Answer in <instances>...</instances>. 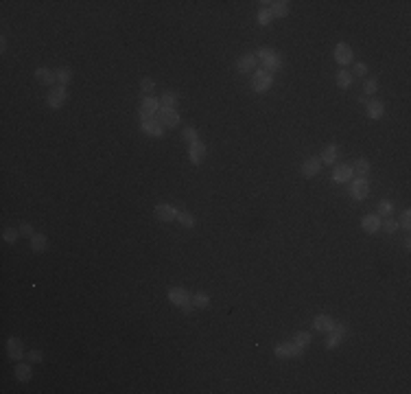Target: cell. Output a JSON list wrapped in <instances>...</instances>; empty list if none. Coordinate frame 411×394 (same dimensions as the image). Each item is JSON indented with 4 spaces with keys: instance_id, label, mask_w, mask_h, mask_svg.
Instances as JSON below:
<instances>
[{
    "instance_id": "e0dca14e",
    "label": "cell",
    "mask_w": 411,
    "mask_h": 394,
    "mask_svg": "<svg viewBox=\"0 0 411 394\" xmlns=\"http://www.w3.org/2000/svg\"><path fill=\"white\" fill-rule=\"evenodd\" d=\"M263 7H269L271 16L274 18H287L289 16V3L287 0H276V3H269V0H265V3H261Z\"/></svg>"
},
{
    "instance_id": "d6a6232c",
    "label": "cell",
    "mask_w": 411,
    "mask_h": 394,
    "mask_svg": "<svg viewBox=\"0 0 411 394\" xmlns=\"http://www.w3.org/2000/svg\"><path fill=\"white\" fill-rule=\"evenodd\" d=\"M160 108H171V110H177V94L175 92H164L160 96Z\"/></svg>"
},
{
    "instance_id": "8992f818",
    "label": "cell",
    "mask_w": 411,
    "mask_h": 394,
    "mask_svg": "<svg viewBox=\"0 0 411 394\" xmlns=\"http://www.w3.org/2000/svg\"><path fill=\"white\" fill-rule=\"evenodd\" d=\"M350 195L356 202H363L370 195V180L368 177H352L350 180Z\"/></svg>"
},
{
    "instance_id": "f6af8a7d",
    "label": "cell",
    "mask_w": 411,
    "mask_h": 394,
    "mask_svg": "<svg viewBox=\"0 0 411 394\" xmlns=\"http://www.w3.org/2000/svg\"><path fill=\"white\" fill-rule=\"evenodd\" d=\"M402 248H405V250H409V248H411V239H409V236H407L405 241H402Z\"/></svg>"
},
{
    "instance_id": "e575fe53",
    "label": "cell",
    "mask_w": 411,
    "mask_h": 394,
    "mask_svg": "<svg viewBox=\"0 0 411 394\" xmlns=\"http://www.w3.org/2000/svg\"><path fill=\"white\" fill-rule=\"evenodd\" d=\"M20 236H22V234H20L18 228H5V230H3V241L9 243V245H13V243L20 239Z\"/></svg>"
},
{
    "instance_id": "f546056e",
    "label": "cell",
    "mask_w": 411,
    "mask_h": 394,
    "mask_svg": "<svg viewBox=\"0 0 411 394\" xmlns=\"http://www.w3.org/2000/svg\"><path fill=\"white\" fill-rule=\"evenodd\" d=\"M55 77H57V83H59V85H66V88H68V83L72 81V70L66 68V66H62V68L55 70Z\"/></svg>"
},
{
    "instance_id": "5bb4252c",
    "label": "cell",
    "mask_w": 411,
    "mask_h": 394,
    "mask_svg": "<svg viewBox=\"0 0 411 394\" xmlns=\"http://www.w3.org/2000/svg\"><path fill=\"white\" fill-rule=\"evenodd\" d=\"M206 154H208V147H206V142L197 140L193 144H188V158L193 164H201V160L206 158Z\"/></svg>"
},
{
    "instance_id": "836d02e7",
    "label": "cell",
    "mask_w": 411,
    "mask_h": 394,
    "mask_svg": "<svg viewBox=\"0 0 411 394\" xmlns=\"http://www.w3.org/2000/svg\"><path fill=\"white\" fill-rule=\"evenodd\" d=\"M376 210H379L381 217H392L394 215V202L392 200H381L379 206H376Z\"/></svg>"
},
{
    "instance_id": "277c9868",
    "label": "cell",
    "mask_w": 411,
    "mask_h": 394,
    "mask_svg": "<svg viewBox=\"0 0 411 394\" xmlns=\"http://www.w3.org/2000/svg\"><path fill=\"white\" fill-rule=\"evenodd\" d=\"M271 85H274V75L267 70H254V75H251V90L258 92V94H263V92H267Z\"/></svg>"
},
{
    "instance_id": "484cf974",
    "label": "cell",
    "mask_w": 411,
    "mask_h": 394,
    "mask_svg": "<svg viewBox=\"0 0 411 394\" xmlns=\"http://www.w3.org/2000/svg\"><path fill=\"white\" fill-rule=\"evenodd\" d=\"M370 160L368 158H359V160L354 162V167H352V173H354V177H368L370 175Z\"/></svg>"
},
{
    "instance_id": "d4e9b609",
    "label": "cell",
    "mask_w": 411,
    "mask_h": 394,
    "mask_svg": "<svg viewBox=\"0 0 411 394\" xmlns=\"http://www.w3.org/2000/svg\"><path fill=\"white\" fill-rule=\"evenodd\" d=\"M13 377H16L18 381H22V383H26V381L33 379V368H31V361L29 364H18L16 370H13Z\"/></svg>"
},
{
    "instance_id": "3957f363",
    "label": "cell",
    "mask_w": 411,
    "mask_h": 394,
    "mask_svg": "<svg viewBox=\"0 0 411 394\" xmlns=\"http://www.w3.org/2000/svg\"><path fill=\"white\" fill-rule=\"evenodd\" d=\"M348 333H350V328H348L346 324H341V322H335V326L326 333L328 337H326V341H324V346H326L328 351H333V348H337L343 339L348 337Z\"/></svg>"
},
{
    "instance_id": "44dd1931",
    "label": "cell",
    "mask_w": 411,
    "mask_h": 394,
    "mask_svg": "<svg viewBox=\"0 0 411 394\" xmlns=\"http://www.w3.org/2000/svg\"><path fill=\"white\" fill-rule=\"evenodd\" d=\"M361 228H363V232H368V234H376L381 230V217L379 215H366L361 219Z\"/></svg>"
},
{
    "instance_id": "b9f144b4",
    "label": "cell",
    "mask_w": 411,
    "mask_h": 394,
    "mask_svg": "<svg viewBox=\"0 0 411 394\" xmlns=\"http://www.w3.org/2000/svg\"><path fill=\"white\" fill-rule=\"evenodd\" d=\"M368 75V64H363V62H356L354 64V70H352V77H366Z\"/></svg>"
},
{
    "instance_id": "f1b7e54d",
    "label": "cell",
    "mask_w": 411,
    "mask_h": 394,
    "mask_svg": "<svg viewBox=\"0 0 411 394\" xmlns=\"http://www.w3.org/2000/svg\"><path fill=\"white\" fill-rule=\"evenodd\" d=\"M311 341H313V337H311V333H306V331H297L293 335V344L297 348H302V351H306V348L311 346Z\"/></svg>"
},
{
    "instance_id": "7a4b0ae2",
    "label": "cell",
    "mask_w": 411,
    "mask_h": 394,
    "mask_svg": "<svg viewBox=\"0 0 411 394\" xmlns=\"http://www.w3.org/2000/svg\"><path fill=\"white\" fill-rule=\"evenodd\" d=\"M167 298L171 305H175L177 309H182L184 313H193V302H190V293L184 287H171L167 291Z\"/></svg>"
},
{
    "instance_id": "4316f807",
    "label": "cell",
    "mask_w": 411,
    "mask_h": 394,
    "mask_svg": "<svg viewBox=\"0 0 411 394\" xmlns=\"http://www.w3.org/2000/svg\"><path fill=\"white\" fill-rule=\"evenodd\" d=\"M352 81H354V77H352V72H350V70L341 68L339 72H337V88L348 90L350 85H352Z\"/></svg>"
},
{
    "instance_id": "6da1fadb",
    "label": "cell",
    "mask_w": 411,
    "mask_h": 394,
    "mask_svg": "<svg viewBox=\"0 0 411 394\" xmlns=\"http://www.w3.org/2000/svg\"><path fill=\"white\" fill-rule=\"evenodd\" d=\"M254 55H256L258 62L265 66L263 70L271 72V75H274V72H278V70H282V66H284L282 55H280V53H276L274 48H269V46H261V48H258Z\"/></svg>"
},
{
    "instance_id": "8fae6325",
    "label": "cell",
    "mask_w": 411,
    "mask_h": 394,
    "mask_svg": "<svg viewBox=\"0 0 411 394\" xmlns=\"http://www.w3.org/2000/svg\"><path fill=\"white\" fill-rule=\"evenodd\" d=\"M335 59H337V64L343 66L346 68L348 64H352L354 62V53H352V46L346 44V42H339L335 46Z\"/></svg>"
},
{
    "instance_id": "f35d334b",
    "label": "cell",
    "mask_w": 411,
    "mask_h": 394,
    "mask_svg": "<svg viewBox=\"0 0 411 394\" xmlns=\"http://www.w3.org/2000/svg\"><path fill=\"white\" fill-rule=\"evenodd\" d=\"M381 226H383V230H385L387 234H394V232H398V228H400V226H398V221H394L392 217H385V221H383Z\"/></svg>"
},
{
    "instance_id": "83f0119b",
    "label": "cell",
    "mask_w": 411,
    "mask_h": 394,
    "mask_svg": "<svg viewBox=\"0 0 411 394\" xmlns=\"http://www.w3.org/2000/svg\"><path fill=\"white\" fill-rule=\"evenodd\" d=\"M175 221H180V226H182V228H188V230H193V228H195V223H197L195 215H193V213H188V210H180V213H177V219H175Z\"/></svg>"
},
{
    "instance_id": "9a60e30c",
    "label": "cell",
    "mask_w": 411,
    "mask_h": 394,
    "mask_svg": "<svg viewBox=\"0 0 411 394\" xmlns=\"http://www.w3.org/2000/svg\"><path fill=\"white\" fill-rule=\"evenodd\" d=\"M256 64H258V59H256L254 53H245V55H241L236 59V70L238 72H254Z\"/></svg>"
},
{
    "instance_id": "5b68a950",
    "label": "cell",
    "mask_w": 411,
    "mask_h": 394,
    "mask_svg": "<svg viewBox=\"0 0 411 394\" xmlns=\"http://www.w3.org/2000/svg\"><path fill=\"white\" fill-rule=\"evenodd\" d=\"M158 110H160V98H156V96H142L140 110H138V116H140V121H147V118H156Z\"/></svg>"
},
{
    "instance_id": "d6986e66",
    "label": "cell",
    "mask_w": 411,
    "mask_h": 394,
    "mask_svg": "<svg viewBox=\"0 0 411 394\" xmlns=\"http://www.w3.org/2000/svg\"><path fill=\"white\" fill-rule=\"evenodd\" d=\"M333 326H335V320L330 318L328 313H320V315H315L313 318V328L317 333H328Z\"/></svg>"
},
{
    "instance_id": "74e56055",
    "label": "cell",
    "mask_w": 411,
    "mask_h": 394,
    "mask_svg": "<svg viewBox=\"0 0 411 394\" xmlns=\"http://www.w3.org/2000/svg\"><path fill=\"white\" fill-rule=\"evenodd\" d=\"M363 92H366V94H370V96L376 94V92H379V81H376L374 77L366 79V83H363Z\"/></svg>"
},
{
    "instance_id": "4fadbf2b",
    "label": "cell",
    "mask_w": 411,
    "mask_h": 394,
    "mask_svg": "<svg viewBox=\"0 0 411 394\" xmlns=\"http://www.w3.org/2000/svg\"><path fill=\"white\" fill-rule=\"evenodd\" d=\"M140 129H142V134L153 136V138H162L164 131H167L158 118H147V121H140Z\"/></svg>"
},
{
    "instance_id": "60d3db41",
    "label": "cell",
    "mask_w": 411,
    "mask_h": 394,
    "mask_svg": "<svg viewBox=\"0 0 411 394\" xmlns=\"http://www.w3.org/2000/svg\"><path fill=\"white\" fill-rule=\"evenodd\" d=\"M398 226H400L402 230H409V228H411V210H409V208L400 213V223H398Z\"/></svg>"
},
{
    "instance_id": "1f68e13d",
    "label": "cell",
    "mask_w": 411,
    "mask_h": 394,
    "mask_svg": "<svg viewBox=\"0 0 411 394\" xmlns=\"http://www.w3.org/2000/svg\"><path fill=\"white\" fill-rule=\"evenodd\" d=\"M271 20H274V16H271V11H269V7H261L256 13V22L258 26H269L271 24Z\"/></svg>"
},
{
    "instance_id": "ee69618b",
    "label": "cell",
    "mask_w": 411,
    "mask_h": 394,
    "mask_svg": "<svg viewBox=\"0 0 411 394\" xmlns=\"http://www.w3.org/2000/svg\"><path fill=\"white\" fill-rule=\"evenodd\" d=\"M5 48H7V39L0 37V53H5Z\"/></svg>"
},
{
    "instance_id": "2e32d148",
    "label": "cell",
    "mask_w": 411,
    "mask_h": 394,
    "mask_svg": "<svg viewBox=\"0 0 411 394\" xmlns=\"http://www.w3.org/2000/svg\"><path fill=\"white\" fill-rule=\"evenodd\" d=\"M7 355H9V359H16V361L26 357L24 346H22V341H20L18 337H9V339H7Z\"/></svg>"
},
{
    "instance_id": "7c38bea8",
    "label": "cell",
    "mask_w": 411,
    "mask_h": 394,
    "mask_svg": "<svg viewBox=\"0 0 411 394\" xmlns=\"http://www.w3.org/2000/svg\"><path fill=\"white\" fill-rule=\"evenodd\" d=\"M354 177L352 173V167L346 162H341V164H335V169H333V182L335 184H350V180Z\"/></svg>"
},
{
    "instance_id": "7bdbcfd3",
    "label": "cell",
    "mask_w": 411,
    "mask_h": 394,
    "mask_svg": "<svg viewBox=\"0 0 411 394\" xmlns=\"http://www.w3.org/2000/svg\"><path fill=\"white\" fill-rule=\"evenodd\" d=\"M20 234H22V236H29V239H31V236L33 234H35V230H33V226H31V223L29 221H22V223H20Z\"/></svg>"
},
{
    "instance_id": "603a6c76",
    "label": "cell",
    "mask_w": 411,
    "mask_h": 394,
    "mask_svg": "<svg viewBox=\"0 0 411 394\" xmlns=\"http://www.w3.org/2000/svg\"><path fill=\"white\" fill-rule=\"evenodd\" d=\"M29 241H31V250H33L35 254H42V252H46V250H48V236L42 234V232H35Z\"/></svg>"
},
{
    "instance_id": "ffe728a7",
    "label": "cell",
    "mask_w": 411,
    "mask_h": 394,
    "mask_svg": "<svg viewBox=\"0 0 411 394\" xmlns=\"http://www.w3.org/2000/svg\"><path fill=\"white\" fill-rule=\"evenodd\" d=\"M366 116L372 118V121H379V118L385 116V105H383V101H368L366 103Z\"/></svg>"
},
{
    "instance_id": "9c48e42d",
    "label": "cell",
    "mask_w": 411,
    "mask_h": 394,
    "mask_svg": "<svg viewBox=\"0 0 411 394\" xmlns=\"http://www.w3.org/2000/svg\"><path fill=\"white\" fill-rule=\"evenodd\" d=\"M66 101H68V88H66V85H57V88H53L48 92V96H46V103H48L50 110H59Z\"/></svg>"
},
{
    "instance_id": "8d00e7d4",
    "label": "cell",
    "mask_w": 411,
    "mask_h": 394,
    "mask_svg": "<svg viewBox=\"0 0 411 394\" xmlns=\"http://www.w3.org/2000/svg\"><path fill=\"white\" fill-rule=\"evenodd\" d=\"M182 138H184V140H186L188 144H193V142L199 140V131H197L195 127H184V129H182Z\"/></svg>"
},
{
    "instance_id": "cb8c5ba5",
    "label": "cell",
    "mask_w": 411,
    "mask_h": 394,
    "mask_svg": "<svg viewBox=\"0 0 411 394\" xmlns=\"http://www.w3.org/2000/svg\"><path fill=\"white\" fill-rule=\"evenodd\" d=\"M337 158H339V147H337L335 142H330L326 149L322 151V156H320V160H322V164H335L337 162Z\"/></svg>"
},
{
    "instance_id": "52a82bcc",
    "label": "cell",
    "mask_w": 411,
    "mask_h": 394,
    "mask_svg": "<svg viewBox=\"0 0 411 394\" xmlns=\"http://www.w3.org/2000/svg\"><path fill=\"white\" fill-rule=\"evenodd\" d=\"M177 210L173 204H167V202H162V204H158V206L153 208V217L158 221H162V223H171V221H175L177 219Z\"/></svg>"
},
{
    "instance_id": "d590c367",
    "label": "cell",
    "mask_w": 411,
    "mask_h": 394,
    "mask_svg": "<svg viewBox=\"0 0 411 394\" xmlns=\"http://www.w3.org/2000/svg\"><path fill=\"white\" fill-rule=\"evenodd\" d=\"M153 90H156V81H153V79H149V77H144L142 81H140L142 96H153Z\"/></svg>"
},
{
    "instance_id": "ac0fdd59",
    "label": "cell",
    "mask_w": 411,
    "mask_h": 394,
    "mask_svg": "<svg viewBox=\"0 0 411 394\" xmlns=\"http://www.w3.org/2000/svg\"><path fill=\"white\" fill-rule=\"evenodd\" d=\"M320 169H322V160L317 156H311L302 162V175L304 177H315L320 173Z\"/></svg>"
},
{
    "instance_id": "ab89813d",
    "label": "cell",
    "mask_w": 411,
    "mask_h": 394,
    "mask_svg": "<svg viewBox=\"0 0 411 394\" xmlns=\"http://www.w3.org/2000/svg\"><path fill=\"white\" fill-rule=\"evenodd\" d=\"M26 359H29L31 364H39V361L44 359V353L39 351V348H31V351L26 353Z\"/></svg>"
},
{
    "instance_id": "4dcf8cb0",
    "label": "cell",
    "mask_w": 411,
    "mask_h": 394,
    "mask_svg": "<svg viewBox=\"0 0 411 394\" xmlns=\"http://www.w3.org/2000/svg\"><path fill=\"white\" fill-rule=\"evenodd\" d=\"M190 302H193L195 309H208V307H210V296L203 293V291H199V293L190 296Z\"/></svg>"
},
{
    "instance_id": "30bf717a",
    "label": "cell",
    "mask_w": 411,
    "mask_h": 394,
    "mask_svg": "<svg viewBox=\"0 0 411 394\" xmlns=\"http://www.w3.org/2000/svg\"><path fill=\"white\" fill-rule=\"evenodd\" d=\"M274 355L278 359H293V357H302L304 351L302 348H297L293 341H282V344H278L274 348Z\"/></svg>"
},
{
    "instance_id": "7402d4cb",
    "label": "cell",
    "mask_w": 411,
    "mask_h": 394,
    "mask_svg": "<svg viewBox=\"0 0 411 394\" xmlns=\"http://www.w3.org/2000/svg\"><path fill=\"white\" fill-rule=\"evenodd\" d=\"M35 81H37V83H42V85H50V83H55V81H57L55 70L46 68V66H39V68H35Z\"/></svg>"
},
{
    "instance_id": "ba28073f",
    "label": "cell",
    "mask_w": 411,
    "mask_h": 394,
    "mask_svg": "<svg viewBox=\"0 0 411 394\" xmlns=\"http://www.w3.org/2000/svg\"><path fill=\"white\" fill-rule=\"evenodd\" d=\"M156 118L162 123L164 129H173V127H177V125L182 123L177 110H171V108H160V110H158V114H156Z\"/></svg>"
}]
</instances>
